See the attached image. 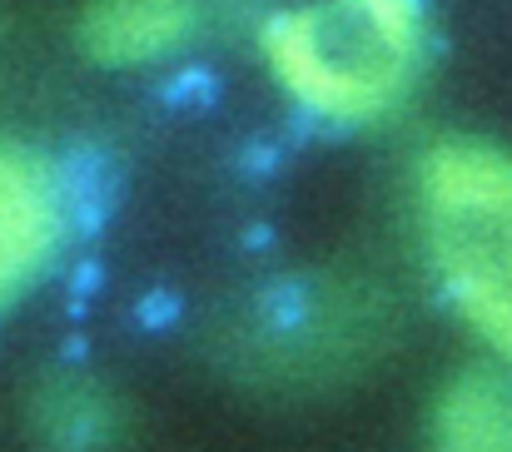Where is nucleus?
I'll use <instances>...</instances> for the list:
<instances>
[{
	"mask_svg": "<svg viewBox=\"0 0 512 452\" xmlns=\"http://www.w3.org/2000/svg\"><path fill=\"white\" fill-rule=\"evenodd\" d=\"M279 85L324 120H373L413 80L423 0H314L264 25Z\"/></svg>",
	"mask_w": 512,
	"mask_h": 452,
	"instance_id": "nucleus-1",
	"label": "nucleus"
},
{
	"mask_svg": "<svg viewBox=\"0 0 512 452\" xmlns=\"http://www.w3.org/2000/svg\"><path fill=\"white\" fill-rule=\"evenodd\" d=\"M423 229L438 279L473 333L512 363V159L443 145L423 169Z\"/></svg>",
	"mask_w": 512,
	"mask_h": 452,
	"instance_id": "nucleus-2",
	"label": "nucleus"
},
{
	"mask_svg": "<svg viewBox=\"0 0 512 452\" xmlns=\"http://www.w3.org/2000/svg\"><path fill=\"white\" fill-rule=\"evenodd\" d=\"M70 234V189L35 150L0 145V313L40 284Z\"/></svg>",
	"mask_w": 512,
	"mask_h": 452,
	"instance_id": "nucleus-3",
	"label": "nucleus"
},
{
	"mask_svg": "<svg viewBox=\"0 0 512 452\" xmlns=\"http://www.w3.org/2000/svg\"><path fill=\"white\" fill-rule=\"evenodd\" d=\"M194 30V0H90L80 45L100 65H150Z\"/></svg>",
	"mask_w": 512,
	"mask_h": 452,
	"instance_id": "nucleus-4",
	"label": "nucleus"
},
{
	"mask_svg": "<svg viewBox=\"0 0 512 452\" xmlns=\"http://www.w3.org/2000/svg\"><path fill=\"white\" fill-rule=\"evenodd\" d=\"M443 452H512V383L493 373H468L448 388L438 408Z\"/></svg>",
	"mask_w": 512,
	"mask_h": 452,
	"instance_id": "nucleus-5",
	"label": "nucleus"
}]
</instances>
